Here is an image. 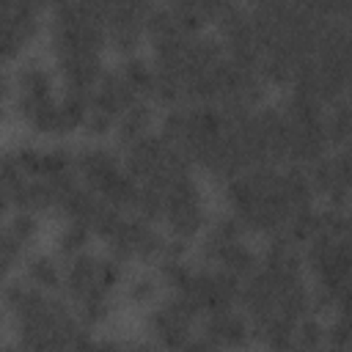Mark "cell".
<instances>
[{"instance_id": "obj_1", "label": "cell", "mask_w": 352, "mask_h": 352, "mask_svg": "<svg viewBox=\"0 0 352 352\" xmlns=\"http://www.w3.org/2000/svg\"><path fill=\"white\" fill-rule=\"evenodd\" d=\"M25 275H28V280H30L36 289H41V292L58 289V286L63 283V267H60L52 256H47V253L30 256V258L25 261Z\"/></svg>"}, {"instance_id": "obj_4", "label": "cell", "mask_w": 352, "mask_h": 352, "mask_svg": "<svg viewBox=\"0 0 352 352\" xmlns=\"http://www.w3.org/2000/svg\"><path fill=\"white\" fill-rule=\"evenodd\" d=\"M157 278L148 275V272H138L132 275L129 286H126V297L135 302V305H148L154 297H157Z\"/></svg>"}, {"instance_id": "obj_3", "label": "cell", "mask_w": 352, "mask_h": 352, "mask_svg": "<svg viewBox=\"0 0 352 352\" xmlns=\"http://www.w3.org/2000/svg\"><path fill=\"white\" fill-rule=\"evenodd\" d=\"M38 231V220H36V212H28V209H16L6 226V234H11L22 248L36 236Z\"/></svg>"}, {"instance_id": "obj_2", "label": "cell", "mask_w": 352, "mask_h": 352, "mask_svg": "<svg viewBox=\"0 0 352 352\" xmlns=\"http://www.w3.org/2000/svg\"><path fill=\"white\" fill-rule=\"evenodd\" d=\"M91 231H94V228H91L88 223H82V220H66L63 231L58 234V250H60V253H66V258H72V256L82 253V250H85V245H88Z\"/></svg>"}, {"instance_id": "obj_5", "label": "cell", "mask_w": 352, "mask_h": 352, "mask_svg": "<svg viewBox=\"0 0 352 352\" xmlns=\"http://www.w3.org/2000/svg\"><path fill=\"white\" fill-rule=\"evenodd\" d=\"M319 352H346V349H338V346H324V349H319Z\"/></svg>"}, {"instance_id": "obj_6", "label": "cell", "mask_w": 352, "mask_h": 352, "mask_svg": "<svg viewBox=\"0 0 352 352\" xmlns=\"http://www.w3.org/2000/svg\"><path fill=\"white\" fill-rule=\"evenodd\" d=\"M3 352H16V349H11V346H6V349H3Z\"/></svg>"}]
</instances>
